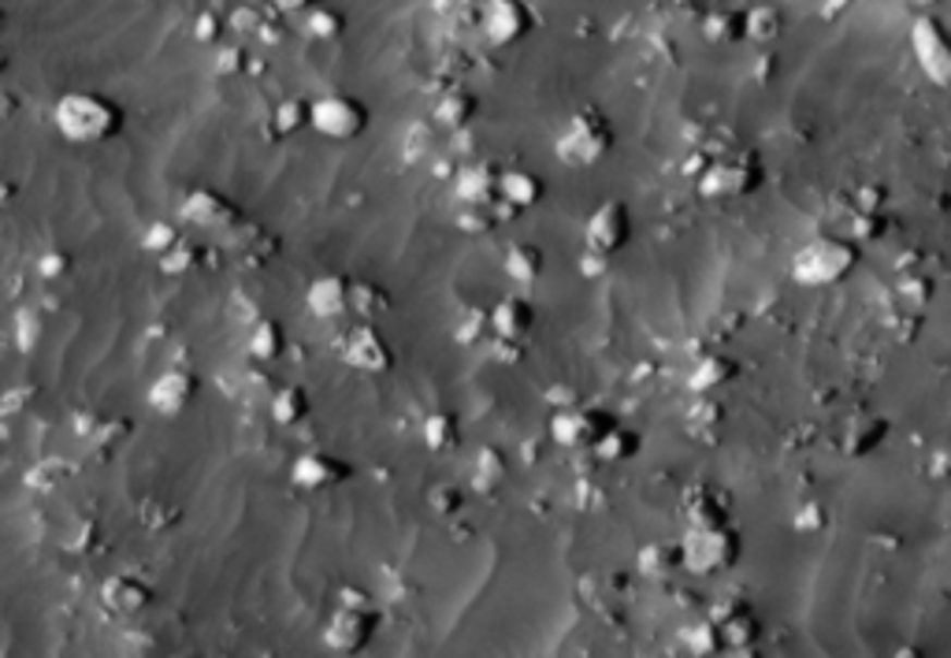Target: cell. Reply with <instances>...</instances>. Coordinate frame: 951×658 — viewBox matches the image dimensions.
<instances>
[{
  "label": "cell",
  "instance_id": "25",
  "mask_svg": "<svg viewBox=\"0 0 951 658\" xmlns=\"http://www.w3.org/2000/svg\"><path fill=\"white\" fill-rule=\"evenodd\" d=\"M684 565H681V544H669V539H655L639 551V573L643 576H655V581H669L676 576Z\"/></svg>",
  "mask_w": 951,
  "mask_h": 658
},
{
  "label": "cell",
  "instance_id": "41",
  "mask_svg": "<svg viewBox=\"0 0 951 658\" xmlns=\"http://www.w3.org/2000/svg\"><path fill=\"white\" fill-rule=\"evenodd\" d=\"M795 521H800V528H807V532H818L821 525H826V510H821L818 502H807V510H803V513H800V517H795Z\"/></svg>",
  "mask_w": 951,
  "mask_h": 658
},
{
  "label": "cell",
  "instance_id": "31",
  "mask_svg": "<svg viewBox=\"0 0 951 658\" xmlns=\"http://www.w3.org/2000/svg\"><path fill=\"white\" fill-rule=\"evenodd\" d=\"M781 8L773 4H755L744 12V38L751 41H773L781 34Z\"/></svg>",
  "mask_w": 951,
  "mask_h": 658
},
{
  "label": "cell",
  "instance_id": "5",
  "mask_svg": "<svg viewBox=\"0 0 951 658\" xmlns=\"http://www.w3.org/2000/svg\"><path fill=\"white\" fill-rule=\"evenodd\" d=\"M309 123L316 127V134H324V138H331V142H353L368 131L373 112H368V105L361 101V97L339 94V89H334V94L316 97V101L309 105Z\"/></svg>",
  "mask_w": 951,
  "mask_h": 658
},
{
  "label": "cell",
  "instance_id": "3",
  "mask_svg": "<svg viewBox=\"0 0 951 658\" xmlns=\"http://www.w3.org/2000/svg\"><path fill=\"white\" fill-rule=\"evenodd\" d=\"M610 149H613L610 120H606L599 108H576L558 138V157L573 168H587V164H599Z\"/></svg>",
  "mask_w": 951,
  "mask_h": 658
},
{
  "label": "cell",
  "instance_id": "39",
  "mask_svg": "<svg viewBox=\"0 0 951 658\" xmlns=\"http://www.w3.org/2000/svg\"><path fill=\"white\" fill-rule=\"evenodd\" d=\"M431 510L435 513H454V510H461V491L458 488H435L431 491Z\"/></svg>",
  "mask_w": 951,
  "mask_h": 658
},
{
  "label": "cell",
  "instance_id": "30",
  "mask_svg": "<svg viewBox=\"0 0 951 658\" xmlns=\"http://www.w3.org/2000/svg\"><path fill=\"white\" fill-rule=\"evenodd\" d=\"M476 473H473V488L479 495H495L505 484V454L495 447H484L476 454Z\"/></svg>",
  "mask_w": 951,
  "mask_h": 658
},
{
  "label": "cell",
  "instance_id": "38",
  "mask_svg": "<svg viewBox=\"0 0 951 658\" xmlns=\"http://www.w3.org/2000/svg\"><path fill=\"white\" fill-rule=\"evenodd\" d=\"M276 123H279V131H283V134L305 127V123H309V105H305V101H286L283 108H279Z\"/></svg>",
  "mask_w": 951,
  "mask_h": 658
},
{
  "label": "cell",
  "instance_id": "2",
  "mask_svg": "<svg viewBox=\"0 0 951 658\" xmlns=\"http://www.w3.org/2000/svg\"><path fill=\"white\" fill-rule=\"evenodd\" d=\"M858 265V246L844 234H818L792 257V276L803 287H832Z\"/></svg>",
  "mask_w": 951,
  "mask_h": 658
},
{
  "label": "cell",
  "instance_id": "23",
  "mask_svg": "<svg viewBox=\"0 0 951 658\" xmlns=\"http://www.w3.org/2000/svg\"><path fill=\"white\" fill-rule=\"evenodd\" d=\"M736 373H740V365L732 362V357L703 354L699 362H695L692 373H687V387H692L695 394H710V391H718V387L736 380Z\"/></svg>",
  "mask_w": 951,
  "mask_h": 658
},
{
  "label": "cell",
  "instance_id": "11",
  "mask_svg": "<svg viewBox=\"0 0 951 658\" xmlns=\"http://www.w3.org/2000/svg\"><path fill=\"white\" fill-rule=\"evenodd\" d=\"M629 239H632V212L624 202H602L599 209L587 216L584 242L592 254L610 257L629 246Z\"/></svg>",
  "mask_w": 951,
  "mask_h": 658
},
{
  "label": "cell",
  "instance_id": "33",
  "mask_svg": "<svg viewBox=\"0 0 951 658\" xmlns=\"http://www.w3.org/2000/svg\"><path fill=\"white\" fill-rule=\"evenodd\" d=\"M706 41H718V45H732V41H744V12H714L706 15V26H703Z\"/></svg>",
  "mask_w": 951,
  "mask_h": 658
},
{
  "label": "cell",
  "instance_id": "18",
  "mask_svg": "<svg viewBox=\"0 0 951 658\" xmlns=\"http://www.w3.org/2000/svg\"><path fill=\"white\" fill-rule=\"evenodd\" d=\"M487 320H491V331L498 339L524 342L536 331V305H532L528 297H502V302L487 313Z\"/></svg>",
  "mask_w": 951,
  "mask_h": 658
},
{
  "label": "cell",
  "instance_id": "12",
  "mask_svg": "<svg viewBox=\"0 0 951 658\" xmlns=\"http://www.w3.org/2000/svg\"><path fill=\"white\" fill-rule=\"evenodd\" d=\"M342 362L357 373H387L394 365V350L376 324H350L342 336Z\"/></svg>",
  "mask_w": 951,
  "mask_h": 658
},
{
  "label": "cell",
  "instance_id": "10",
  "mask_svg": "<svg viewBox=\"0 0 951 658\" xmlns=\"http://www.w3.org/2000/svg\"><path fill=\"white\" fill-rule=\"evenodd\" d=\"M305 305H309V313L316 320H350L357 317V283H353L350 276H320L309 283V291H305Z\"/></svg>",
  "mask_w": 951,
  "mask_h": 658
},
{
  "label": "cell",
  "instance_id": "9",
  "mask_svg": "<svg viewBox=\"0 0 951 658\" xmlns=\"http://www.w3.org/2000/svg\"><path fill=\"white\" fill-rule=\"evenodd\" d=\"M376 633V614L368 610V602H342L339 610L324 625V644L334 655H353L373 639Z\"/></svg>",
  "mask_w": 951,
  "mask_h": 658
},
{
  "label": "cell",
  "instance_id": "15",
  "mask_svg": "<svg viewBox=\"0 0 951 658\" xmlns=\"http://www.w3.org/2000/svg\"><path fill=\"white\" fill-rule=\"evenodd\" d=\"M498 179H502V168H498L495 160H479V164L461 168L454 179L458 202L465 205V209H498V205H502Z\"/></svg>",
  "mask_w": 951,
  "mask_h": 658
},
{
  "label": "cell",
  "instance_id": "7",
  "mask_svg": "<svg viewBox=\"0 0 951 658\" xmlns=\"http://www.w3.org/2000/svg\"><path fill=\"white\" fill-rule=\"evenodd\" d=\"M536 26V15L524 0H484L479 4V31L484 38L505 49V45H517L532 34Z\"/></svg>",
  "mask_w": 951,
  "mask_h": 658
},
{
  "label": "cell",
  "instance_id": "40",
  "mask_svg": "<svg viewBox=\"0 0 951 658\" xmlns=\"http://www.w3.org/2000/svg\"><path fill=\"white\" fill-rule=\"evenodd\" d=\"M316 4H324V0H271V8L283 15H305V12H313Z\"/></svg>",
  "mask_w": 951,
  "mask_h": 658
},
{
  "label": "cell",
  "instance_id": "22",
  "mask_svg": "<svg viewBox=\"0 0 951 658\" xmlns=\"http://www.w3.org/2000/svg\"><path fill=\"white\" fill-rule=\"evenodd\" d=\"M476 112H479V97L473 89L465 86H450L447 94L435 101V123L447 131H465L476 123Z\"/></svg>",
  "mask_w": 951,
  "mask_h": 658
},
{
  "label": "cell",
  "instance_id": "24",
  "mask_svg": "<svg viewBox=\"0 0 951 658\" xmlns=\"http://www.w3.org/2000/svg\"><path fill=\"white\" fill-rule=\"evenodd\" d=\"M885 436H889V421L877 417V413H855L844 428V450L851 458H863L881 443Z\"/></svg>",
  "mask_w": 951,
  "mask_h": 658
},
{
  "label": "cell",
  "instance_id": "1",
  "mask_svg": "<svg viewBox=\"0 0 951 658\" xmlns=\"http://www.w3.org/2000/svg\"><path fill=\"white\" fill-rule=\"evenodd\" d=\"M681 565L695 576L729 573L744 555V536L724 521V525H692L681 539Z\"/></svg>",
  "mask_w": 951,
  "mask_h": 658
},
{
  "label": "cell",
  "instance_id": "37",
  "mask_svg": "<svg viewBox=\"0 0 951 658\" xmlns=\"http://www.w3.org/2000/svg\"><path fill=\"white\" fill-rule=\"evenodd\" d=\"M487 331H491V320H487V313H479V309H468L465 317H461V324H458V342H465V346H473V342H479L487 336Z\"/></svg>",
  "mask_w": 951,
  "mask_h": 658
},
{
  "label": "cell",
  "instance_id": "36",
  "mask_svg": "<svg viewBox=\"0 0 951 658\" xmlns=\"http://www.w3.org/2000/svg\"><path fill=\"white\" fill-rule=\"evenodd\" d=\"M684 639H687V647H692L695 655H714V651H721V647H724L714 621H699V625H692L684 633Z\"/></svg>",
  "mask_w": 951,
  "mask_h": 658
},
{
  "label": "cell",
  "instance_id": "27",
  "mask_svg": "<svg viewBox=\"0 0 951 658\" xmlns=\"http://www.w3.org/2000/svg\"><path fill=\"white\" fill-rule=\"evenodd\" d=\"M249 354L257 357V362H276V357L286 354V331L279 320H257L249 331Z\"/></svg>",
  "mask_w": 951,
  "mask_h": 658
},
{
  "label": "cell",
  "instance_id": "21",
  "mask_svg": "<svg viewBox=\"0 0 951 658\" xmlns=\"http://www.w3.org/2000/svg\"><path fill=\"white\" fill-rule=\"evenodd\" d=\"M498 194H502V205H513V212H524L542 202L547 186H542V179L528 168H502Z\"/></svg>",
  "mask_w": 951,
  "mask_h": 658
},
{
  "label": "cell",
  "instance_id": "34",
  "mask_svg": "<svg viewBox=\"0 0 951 658\" xmlns=\"http://www.w3.org/2000/svg\"><path fill=\"white\" fill-rule=\"evenodd\" d=\"M595 450H599V458H606V462H624V458H632L639 450V436L632 428L613 425L599 443H595Z\"/></svg>",
  "mask_w": 951,
  "mask_h": 658
},
{
  "label": "cell",
  "instance_id": "4",
  "mask_svg": "<svg viewBox=\"0 0 951 658\" xmlns=\"http://www.w3.org/2000/svg\"><path fill=\"white\" fill-rule=\"evenodd\" d=\"M763 186V164L755 153H732V157L714 160L699 175V194L706 202H736Z\"/></svg>",
  "mask_w": 951,
  "mask_h": 658
},
{
  "label": "cell",
  "instance_id": "6",
  "mask_svg": "<svg viewBox=\"0 0 951 658\" xmlns=\"http://www.w3.org/2000/svg\"><path fill=\"white\" fill-rule=\"evenodd\" d=\"M613 428V413L602 405H561L550 417V436L565 450H595V443Z\"/></svg>",
  "mask_w": 951,
  "mask_h": 658
},
{
  "label": "cell",
  "instance_id": "16",
  "mask_svg": "<svg viewBox=\"0 0 951 658\" xmlns=\"http://www.w3.org/2000/svg\"><path fill=\"white\" fill-rule=\"evenodd\" d=\"M290 476H294V488L302 491H328L334 484L350 480V465L328 450H305V454H297Z\"/></svg>",
  "mask_w": 951,
  "mask_h": 658
},
{
  "label": "cell",
  "instance_id": "14",
  "mask_svg": "<svg viewBox=\"0 0 951 658\" xmlns=\"http://www.w3.org/2000/svg\"><path fill=\"white\" fill-rule=\"evenodd\" d=\"M710 621L718 625L721 644L729 647V651H751L755 639L763 636V625H758L755 610H751L744 599H721L718 607L710 610Z\"/></svg>",
  "mask_w": 951,
  "mask_h": 658
},
{
  "label": "cell",
  "instance_id": "44",
  "mask_svg": "<svg viewBox=\"0 0 951 658\" xmlns=\"http://www.w3.org/2000/svg\"><path fill=\"white\" fill-rule=\"evenodd\" d=\"M914 4H937V0H914Z\"/></svg>",
  "mask_w": 951,
  "mask_h": 658
},
{
  "label": "cell",
  "instance_id": "35",
  "mask_svg": "<svg viewBox=\"0 0 951 658\" xmlns=\"http://www.w3.org/2000/svg\"><path fill=\"white\" fill-rule=\"evenodd\" d=\"M108 602H112V607H120L123 614H134V610H142L145 602H149V592H145L142 584H134V581H112V584H108Z\"/></svg>",
  "mask_w": 951,
  "mask_h": 658
},
{
  "label": "cell",
  "instance_id": "29",
  "mask_svg": "<svg viewBox=\"0 0 951 658\" xmlns=\"http://www.w3.org/2000/svg\"><path fill=\"white\" fill-rule=\"evenodd\" d=\"M271 417L279 421V425H297V421H305V413H309V394H305V387L297 383H283L271 391Z\"/></svg>",
  "mask_w": 951,
  "mask_h": 658
},
{
  "label": "cell",
  "instance_id": "17",
  "mask_svg": "<svg viewBox=\"0 0 951 658\" xmlns=\"http://www.w3.org/2000/svg\"><path fill=\"white\" fill-rule=\"evenodd\" d=\"M183 216L194 228L202 231H234L242 223L239 205H231L223 194L216 191H194L183 202Z\"/></svg>",
  "mask_w": 951,
  "mask_h": 658
},
{
  "label": "cell",
  "instance_id": "26",
  "mask_svg": "<svg viewBox=\"0 0 951 658\" xmlns=\"http://www.w3.org/2000/svg\"><path fill=\"white\" fill-rule=\"evenodd\" d=\"M542 268H547V254H542L536 242H513V246L505 249V276H510L513 283H536Z\"/></svg>",
  "mask_w": 951,
  "mask_h": 658
},
{
  "label": "cell",
  "instance_id": "8",
  "mask_svg": "<svg viewBox=\"0 0 951 658\" xmlns=\"http://www.w3.org/2000/svg\"><path fill=\"white\" fill-rule=\"evenodd\" d=\"M911 49L914 60H918L922 75L929 78L932 86H948L951 83V49L944 38V26L932 15H918L911 26Z\"/></svg>",
  "mask_w": 951,
  "mask_h": 658
},
{
  "label": "cell",
  "instance_id": "19",
  "mask_svg": "<svg viewBox=\"0 0 951 658\" xmlns=\"http://www.w3.org/2000/svg\"><path fill=\"white\" fill-rule=\"evenodd\" d=\"M681 517H684L687 528L692 525H724V521L732 517V507L718 488H710V484H695V488L684 491Z\"/></svg>",
  "mask_w": 951,
  "mask_h": 658
},
{
  "label": "cell",
  "instance_id": "42",
  "mask_svg": "<svg viewBox=\"0 0 951 658\" xmlns=\"http://www.w3.org/2000/svg\"><path fill=\"white\" fill-rule=\"evenodd\" d=\"M606 272V257L602 254H592V249H587V257H584V276H602Z\"/></svg>",
  "mask_w": 951,
  "mask_h": 658
},
{
  "label": "cell",
  "instance_id": "43",
  "mask_svg": "<svg viewBox=\"0 0 951 658\" xmlns=\"http://www.w3.org/2000/svg\"><path fill=\"white\" fill-rule=\"evenodd\" d=\"M179 234L171 231V228H153V239H149V246H171V242H175Z\"/></svg>",
  "mask_w": 951,
  "mask_h": 658
},
{
  "label": "cell",
  "instance_id": "20",
  "mask_svg": "<svg viewBox=\"0 0 951 658\" xmlns=\"http://www.w3.org/2000/svg\"><path fill=\"white\" fill-rule=\"evenodd\" d=\"M197 394V380L190 373H164L157 383H153L149 391V405L153 410H160L164 417H175V413H183L190 402H194Z\"/></svg>",
  "mask_w": 951,
  "mask_h": 658
},
{
  "label": "cell",
  "instance_id": "28",
  "mask_svg": "<svg viewBox=\"0 0 951 658\" xmlns=\"http://www.w3.org/2000/svg\"><path fill=\"white\" fill-rule=\"evenodd\" d=\"M420 436H424V443H428V450L442 454V450H454L461 443V425H458L454 413L435 410V413H428V417H424Z\"/></svg>",
  "mask_w": 951,
  "mask_h": 658
},
{
  "label": "cell",
  "instance_id": "13",
  "mask_svg": "<svg viewBox=\"0 0 951 658\" xmlns=\"http://www.w3.org/2000/svg\"><path fill=\"white\" fill-rule=\"evenodd\" d=\"M120 123L123 115L108 101H101V97H78V101H71L68 112H63V127L78 142H101L108 134L120 131Z\"/></svg>",
  "mask_w": 951,
  "mask_h": 658
},
{
  "label": "cell",
  "instance_id": "32",
  "mask_svg": "<svg viewBox=\"0 0 951 658\" xmlns=\"http://www.w3.org/2000/svg\"><path fill=\"white\" fill-rule=\"evenodd\" d=\"M305 31H309L316 41H334V38H342V31H346V15L324 0V4H316L313 12H305Z\"/></svg>",
  "mask_w": 951,
  "mask_h": 658
}]
</instances>
